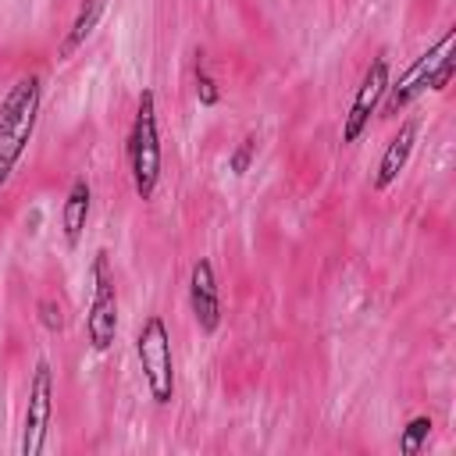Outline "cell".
I'll list each match as a JSON object with an SVG mask.
<instances>
[{"instance_id": "cell-16", "label": "cell", "mask_w": 456, "mask_h": 456, "mask_svg": "<svg viewBox=\"0 0 456 456\" xmlns=\"http://www.w3.org/2000/svg\"><path fill=\"white\" fill-rule=\"evenodd\" d=\"M452 71H456V57H452V50H445V53L438 57V64L431 68V75H428V89H431V93H442V89L449 86Z\"/></svg>"}, {"instance_id": "cell-9", "label": "cell", "mask_w": 456, "mask_h": 456, "mask_svg": "<svg viewBox=\"0 0 456 456\" xmlns=\"http://www.w3.org/2000/svg\"><path fill=\"white\" fill-rule=\"evenodd\" d=\"M413 142H417V121L413 118H406L403 125H399V132L388 139V146H385V153H381V160H378V171H374V192H385L399 175H403V167H406V160H410V153H413Z\"/></svg>"}, {"instance_id": "cell-11", "label": "cell", "mask_w": 456, "mask_h": 456, "mask_svg": "<svg viewBox=\"0 0 456 456\" xmlns=\"http://www.w3.org/2000/svg\"><path fill=\"white\" fill-rule=\"evenodd\" d=\"M103 11H107V0H82V4H78L75 18H71V25H68V32H64V39H61V46H57V61H71V57L89 43V36L96 32Z\"/></svg>"}, {"instance_id": "cell-10", "label": "cell", "mask_w": 456, "mask_h": 456, "mask_svg": "<svg viewBox=\"0 0 456 456\" xmlns=\"http://www.w3.org/2000/svg\"><path fill=\"white\" fill-rule=\"evenodd\" d=\"M89 207H93V185L86 182V175H75L71 185H68L64 207H61V228H64L68 246H78V239L86 232V221H89Z\"/></svg>"}, {"instance_id": "cell-5", "label": "cell", "mask_w": 456, "mask_h": 456, "mask_svg": "<svg viewBox=\"0 0 456 456\" xmlns=\"http://www.w3.org/2000/svg\"><path fill=\"white\" fill-rule=\"evenodd\" d=\"M53 367L46 356L36 360L32 378H28V399H25V417H21V442L18 452L21 456H39L46 445V431L53 420Z\"/></svg>"}, {"instance_id": "cell-1", "label": "cell", "mask_w": 456, "mask_h": 456, "mask_svg": "<svg viewBox=\"0 0 456 456\" xmlns=\"http://www.w3.org/2000/svg\"><path fill=\"white\" fill-rule=\"evenodd\" d=\"M39 107H43V75L28 71L14 78V86L0 100V192L7 189L14 167L21 164L36 125H39Z\"/></svg>"}, {"instance_id": "cell-13", "label": "cell", "mask_w": 456, "mask_h": 456, "mask_svg": "<svg viewBox=\"0 0 456 456\" xmlns=\"http://www.w3.org/2000/svg\"><path fill=\"white\" fill-rule=\"evenodd\" d=\"M192 82H196V100H200V107H217V103H221V86H217V78L207 71L203 53H196V64H192Z\"/></svg>"}, {"instance_id": "cell-15", "label": "cell", "mask_w": 456, "mask_h": 456, "mask_svg": "<svg viewBox=\"0 0 456 456\" xmlns=\"http://www.w3.org/2000/svg\"><path fill=\"white\" fill-rule=\"evenodd\" d=\"M36 314H39V324L46 328V331H64V310H61V303L57 299H50V296H43L39 303H36Z\"/></svg>"}, {"instance_id": "cell-4", "label": "cell", "mask_w": 456, "mask_h": 456, "mask_svg": "<svg viewBox=\"0 0 456 456\" xmlns=\"http://www.w3.org/2000/svg\"><path fill=\"white\" fill-rule=\"evenodd\" d=\"M89 281H93V296L86 306V342L93 353H107L118 338V281L107 249L93 253Z\"/></svg>"}, {"instance_id": "cell-7", "label": "cell", "mask_w": 456, "mask_h": 456, "mask_svg": "<svg viewBox=\"0 0 456 456\" xmlns=\"http://www.w3.org/2000/svg\"><path fill=\"white\" fill-rule=\"evenodd\" d=\"M452 39H456V28H445L424 53H417V57L410 61V68H406L399 78L388 82V93H385V100H381V114H385V118H395L403 107L413 103V96H420V93L428 89V75H431V68L438 64V57H442L445 50H452Z\"/></svg>"}, {"instance_id": "cell-2", "label": "cell", "mask_w": 456, "mask_h": 456, "mask_svg": "<svg viewBox=\"0 0 456 456\" xmlns=\"http://www.w3.org/2000/svg\"><path fill=\"white\" fill-rule=\"evenodd\" d=\"M125 157H128V175H132V189L135 196L146 203L153 200L157 185H160V171H164V150H160V125H157V93L142 89L139 103H135V118L128 128V142H125Z\"/></svg>"}, {"instance_id": "cell-3", "label": "cell", "mask_w": 456, "mask_h": 456, "mask_svg": "<svg viewBox=\"0 0 456 456\" xmlns=\"http://www.w3.org/2000/svg\"><path fill=\"white\" fill-rule=\"evenodd\" d=\"M135 356H139V370L150 388V399L157 406H171L175 403V353H171V328L160 314L142 317L135 331Z\"/></svg>"}, {"instance_id": "cell-8", "label": "cell", "mask_w": 456, "mask_h": 456, "mask_svg": "<svg viewBox=\"0 0 456 456\" xmlns=\"http://www.w3.org/2000/svg\"><path fill=\"white\" fill-rule=\"evenodd\" d=\"M189 310H192V321L203 335H214L221 328V289H217V274H214V264L207 256H200L189 271Z\"/></svg>"}, {"instance_id": "cell-12", "label": "cell", "mask_w": 456, "mask_h": 456, "mask_svg": "<svg viewBox=\"0 0 456 456\" xmlns=\"http://www.w3.org/2000/svg\"><path fill=\"white\" fill-rule=\"evenodd\" d=\"M431 417L428 413H417V417H410L406 420V428H403V435H399V452L403 456H417L424 445H428V438H431Z\"/></svg>"}, {"instance_id": "cell-6", "label": "cell", "mask_w": 456, "mask_h": 456, "mask_svg": "<svg viewBox=\"0 0 456 456\" xmlns=\"http://www.w3.org/2000/svg\"><path fill=\"white\" fill-rule=\"evenodd\" d=\"M388 82H392L388 57L378 53V57L367 64V71H363V78H360V86H356V93H353V100H349V110H346V118H342V142H346V146L360 142V135L370 128V118L381 110V100H385V93H388Z\"/></svg>"}, {"instance_id": "cell-14", "label": "cell", "mask_w": 456, "mask_h": 456, "mask_svg": "<svg viewBox=\"0 0 456 456\" xmlns=\"http://www.w3.org/2000/svg\"><path fill=\"white\" fill-rule=\"evenodd\" d=\"M253 160H256V135L249 132V135H242V142L228 153V171H232V175H246V171L253 167Z\"/></svg>"}]
</instances>
